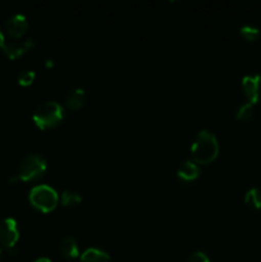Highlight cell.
<instances>
[{"mask_svg":"<svg viewBox=\"0 0 261 262\" xmlns=\"http://www.w3.org/2000/svg\"><path fill=\"white\" fill-rule=\"evenodd\" d=\"M33 45H35V41H33L32 38H27L25 42H7V41H5L2 49L8 58L17 59L19 58L22 54H25L26 51L30 50L31 48H33Z\"/></svg>","mask_w":261,"mask_h":262,"instance_id":"cell-8","label":"cell"},{"mask_svg":"<svg viewBox=\"0 0 261 262\" xmlns=\"http://www.w3.org/2000/svg\"><path fill=\"white\" fill-rule=\"evenodd\" d=\"M200 176V168L197 166L196 163L192 160H187L179 166L178 169V177L179 179L184 182H192L194 179L199 178Z\"/></svg>","mask_w":261,"mask_h":262,"instance_id":"cell-9","label":"cell"},{"mask_svg":"<svg viewBox=\"0 0 261 262\" xmlns=\"http://www.w3.org/2000/svg\"><path fill=\"white\" fill-rule=\"evenodd\" d=\"M4 42H5L4 35H3L2 30H0V48H3V45H4Z\"/></svg>","mask_w":261,"mask_h":262,"instance_id":"cell-19","label":"cell"},{"mask_svg":"<svg viewBox=\"0 0 261 262\" xmlns=\"http://www.w3.org/2000/svg\"><path fill=\"white\" fill-rule=\"evenodd\" d=\"M35 262H51L50 258H46V257H41L38 258V260H36Z\"/></svg>","mask_w":261,"mask_h":262,"instance_id":"cell-21","label":"cell"},{"mask_svg":"<svg viewBox=\"0 0 261 262\" xmlns=\"http://www.w3.org/2000/svg\"><path fill=\"white\" fill-rule=\"evenodd\" d=\"M219 154V143L216 136L209 130H201L197 133L191 146L192 161L196 164H209L216 159Z\"/></svg>","mask_w":261,"mask_h":262,"instance_id":"cell-1","label":"cell"},{"mask_svg":"<svg viewBox=\"0 0 261 262\" xmlns=\"http://www.w3.org/2000/svg\"><path fill=\"white\" fill-rule=\"evenodd\" d=\"M241 35L248 41H255L257 40L258 36H260V31H258L257 27L251 25H246L241 27Z\"/></svg>","mask_w":261,"mask_h":262,"instance_id":"cell-16","label":"cell"},{"mask_svg":"<svg viewBox=\"0 0 261 262\" xmlns=\"http://www.w3.org/2000/svg\"><path fill=\"white\" fill-rule=\"evenodd\" d=\"M81 262H110V256L99 248H87L81 255Z\"/></svg>","mask_w":261,"mask_h":262,"instance_id":"cell-12","label":"cell"},{"mask_svg":"<svg viewBox=\"0 0 261 262\" xmlns=\"http://www.w3.org/2000/svg\"><path fill=\"white\" fill-rule=\"evenodd\" d=\"M242 87L250 102H261V74H247L243 77Z\"/></svg>","mask_w":261,"mask_h":262,"instance_id":"cell-6","label":"cell"},{"mask_svg":"<svg viewBox=\"0 0 261 262\" xmlns=\"http://www.w3.org/2000/svg\"><path fill=\"white\" fill-rule=\"evenodd\" d=\"M7 31L12 37H20L26 33L28 27V20L26 15L14 14L7 20Z\"/></svg>","mask_w":261,"mask_h":262,"instance_id":"cell-7","label":"cell"},{"mask_svg":"<svg viewBox=\"0 0 261 262\" xmlns=\"http://www.w3.org/2000/svg\"><path fill=\"white\" fill-rule=\"evenodd\" d=\"M64 110L59 102L50 100V101H44L38 105L33 112V122L36 123L41 129H49L63 120Z\"/></svg>","mask_w":261,"mask_h":262,"instance_id":"cell-2","label":"cell"},{"mask_svg":"<svg viewBox=\"0 0 261 262\" xmlns=\"http://www.w3.org/2000/svg\"><path fill=\"white\" fill-rule=\"evenodd\" d=\"M19 239V230L17 222L8 217L0 222V245L7 248H13Z\"/></svg>","mask_w":261,"mask_h":262,"instance_id":"cell-5","label":"cell"},{"mask_svg":"<svg viewBox=\"0 0 261 262\" xmlns=\"http://www.w3.org/2000/svg\"><path fill=\"white\" fill-rule=\"evenodd\" d=\"M45 66L46 67H53L54 66L53 60H51V59H46V60H45Z\"/></svg>","mask_w":261,"mask_h":262,"instance_id":"cell-20","label":"cell"},{"mask_svg":"<svg viewBox=\"0 0 261 262\" xmlns=\"http://www.w3.org/2000/svg\"><path fill=\"white\" fill-rule=\"evenodd\" d=\"M36 73L31 69L28 71H22L19 74H18V83L20 86H30L33 81H35Z\"/></svg>","mask_w":261,"mask_h":262,"instance_id":"cell-17","label":"cell"},{"mask_svg":"<svg viewBox=\"0 0 261 262\" xmlns=\"http://www.w3.org/2000/svg\"><path fill=\"white\" fill-rule=\"evenodd\" d=\"M253 113H255L253 104L252 102L247 101V102H243V104L238 107L235 117H237V119H240V120H247L252 117Z\"/></svg>","mask_w":261,"mask_h":262,"instance_id":"cell-15","label":"cell"},{"mask_svg":"<svg viewBox=\"0 0 261 262\" xmlns=\"http://www.w3.org/2000/svg\"><path fill=\"white\" fill-rule=\"evenodd\" d=\"M84 99H86V94H84L83 89H73L71 91L67 92L66 95V105L68 109L77 110L83 105Z\"/></svg>","mask_w":261,"mask_h":262,"instance_id":"cell-10","label":"cell"},{"mask_svg":"<svg viewBox=\"0 0 261 262\" xmlns=\"http://www.w3.org/2000/svg\"><path fill=\"white\" fill-rule=\"evenodd\" d=\"M81 194L76 191H72V189H66L60 194V202L63 206H76V205L81 204Z\"/></svg>","mask_w":261,"mask_h":262,"instance_id":"cell-13","label":"cell"},{"mask_svg":"<svg viewBox=\"0 0 261 262\" xmlns=\"http://www.w3.org/2000/svg\"><path fill=\"white\" fill-rule=\"evenodd\" d=\"M45 158L40 154H28L20 160L19 166H18V179L25 182L35 181L40 178L46 170Z\"/></svg>","mask_w":261,"mask_h":262,"instance_id":"cell-4","label":"cell"},{"mask_svg":"<svg viewBox=\"0 0 261 262\" xmlns=\"http://www.w3.org/2000/svg\"><path fill=\"white\" fill-rule=\"evenodd\" d=\"M188 262H210V258L207 257L206 253L197 251V252H193L192 255H189Z\"/></svg>","mask_w":261,"mask_h":262,"instance_id":"cell-18","label":"cell"},{"mask_svg":"<svg viewBox=\"0 0 261 262\" xmlns=\"http://www.w3.org/2000/svg\"><path fill=\"white\" fill-rule=\"evenodd\" d=\"M31 205L42 212H50L56 207L59 196L53 187L48 184H38L30 191L28 194Z\"/></svg>","mask_w":261,"mask_h":262,"instance_id":"cell-3","label":"cell"},{"mask_svg":"<svg viewBox=\"0 0 261 262\" xmlns=\"http://www.w3.org/2000/svg\"><path fill=\"white\" fill-rule=\"evenodd\" d=\"M59 251H60V253L64 257L68 258H76L79 255L77 242L74 241V238L69 237V235L68 237L61 238V241L59 242Z\"/></svg>","mask_w":261,"mask_h":262,"instance_id":"cell-11","label":"cell"},{"mask_svg":"<svg viewBox=\"0 0 261 262\" xmlns=\"http://www.w3.org/2000/svg\"><path fill=\"white\" fill-rule=\"evenodd\" d=\"M245 202L251 206L252 209H261V189L260 188H251L246 193Z\"/></svg>","mask_w":261,"mask_h":262,"instance_id":"cell-14","label":"cell"}]
</instances>
